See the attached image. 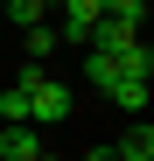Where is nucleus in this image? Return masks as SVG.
I'll return each instance as SVG.
<instances>
[{"label": "nucleus", "instance_id": "nucleus-6", "mask_svg": "<svg viewBox=\"0 0 154 161\" xmlns=\"http://www.w3.org/2000/svg\"><path fill=\"white\" fill-rule=\"evenodd\" d=\"M49 14H56V0H7V21H14L21 35H28V28H42Z\"/></svg>", "mask_w": 154, "mask_h": 161}, {"label": "nucleus", "instance_id": "nucleus-10", "mask_svg": "<svg viewBox=\"0 0 154 161\" xmlns=\"http://www.w3.org/2000/svg\"><path fill=\"white\" fill-rule=\"evenodd\" d=\"M105 98H112V105H126L133 119H147V84H140V77H119V84H112Z\"/></svg>", "mask_w": 154, "mask_h": 161}, {"label": "nucleus", "instance_id": "nucleus-1", "mask_svg": "<svg viewBox=\"0 0 154 161\" xmlns=\"http://www.w3.org/2000/svg\"><path fill=\"white\" fill-rule=\"evenodd\" d=\"M98 21H105V0H56V35L63 42H91Z\"/></svg>", "mask_w": 154, "mask_h": 161}, {"label": "nucleus", "instance_id": "nucleus-11", "mask_svg": "<svg viewBox=\"0 0 154 161\" xmlns=\"http://www.w3.org/2000/svg\"><path fill=\"white\" fill-rule=\"evenodd\" d=\"M28 98H35V91H21V84L0 91V119H7V126H28Z\"/></svg>", "mask_w": 154, "mask_h": 161}, {"label": "nucleus", "instance_id": "nucleus-5", "mask_svg": "<svg viewBox=\"0 0 154 161\" xmlns=\"http://www.w3.org/2000/svg\"><path fill=\"white\" fill-rule=\"evenodd\" d=\"M35 154H42L35 126H0V161H35Z\"/></svg>", "mask_w": 154, "mask_h": 161}, {"label": "nucleus", "instance_id": "nucleus-2", "mask_svg": "<svg viewBox=\"0 0 154 161\" xmlns=\"http://www.w3.org/2000/svg\"><path fill=\"white\" fill-rule=\"evenodd\" d=\"M70 112H77V98H70V84H56V77L28 98V126H63Z\"/></svg>", "mask_w": 154, "mask_h": 161}, {"label": "nucleus", "instance_id": "nucleus-7", "mask_svg": "<svg viewBox=\"0 0 154 161\" xmlns=\"http://www.w3.org/2000/svg\"><path fill=\"white\" fill-rule=\"evenodd\" d=\"M112 63H119V77H140V84H147V77H154V49H147V35H140L133 49H119Z\"/></svg>", "mask_w": 154, "mask_h": 161}, {"label": "nucleus", "instance_id": "nucleus-12", "mask_svg": "<svg viewBox=\"0 0 154 161\" xmlns=\"http://www.w3.org/2000/svg\"><path fill=\"white\" fill-rule=\"evenodd\" d=\"M105 14H119V21L140 28V21H147V0H105Z\"/></svg>", "mask_w": 154, "mask_h": 161}, {"label": "nucleus", "instance_id": "nucleus-13", "mask_svg": "<svg viewBox=\"0 0 154 161\" xmlns=\"http://www.w3.org/2000/svg\"><path fill=\"white\" fill-rule=\"evenodd\" d=\"M84 161H112V147H91V154H84Z\"/></svg>", "mask_w": 154, "mask_h": 161}, {"label": "nucleus", "instance_id": "nucleus-14", "mask_svg": "<svg viewBox=\"0 0 154 161\" xmlns=\"http://www.w3.org/2000/svg\"><path fill=\"white\" fill-rule=\"evenodd\" d=\"M35 161H63V154H49V147H42V154H35Z\"/></svg>", "mask_w": 154, "mask_h": 161}, {"label": "nucleus", "instance_id": "nucleus-3", "mask_svg": "<svg viewBox=\"0 0 154 161\" xmlns=\"http://www.w3.org/2000/svg\"><path fill=\"white\" fill-rule=\"evenodd\" d=\"M133 42H140V28H133V21L105 14V21L91 28V42H84V49H98V56H119V49H133Z\"/></svg>", "mask_w": 154, "mask_h": 161}, {"label": "nucleus", "instance_id": "nucleus-8", "mask_svg": "<svg viewBox=\"0 0 154 161\" xmlns=\"http://www.w3.org/2000/svg\"><path fill=\"white\" fill-rule=\"evenodd\" d=\"M56 21H42V28H28V35H21V49H28V63H49V56H56Z\"/></svg>", "mask_w": 154, "mask_h": 161}, {"label": "nucleus", "instance_id": "nucleus-9", "mask_svg": "<svg viewBox=\"0 0 154 161\" xmlns=\"http://www.w3.org/2000/svg\"><path fill=\"white\" fill-rule=\"evenodd\" d=\"M84 84H91V91H112V84H119V63L98 56V49H84Z\"/></svg>", "mask_w": 154, "mask_h": 161}, {"label": "nucleus", "instance_id": "nucleus-4", "mask_svg": "<svg viewBox=\"0 0 154 161\" xmlns=\"http://www.w3.org/2000/svg\"><path fill=\"white\" fill-rule=\"evenodd\" d=\"M112 161H154V126H147V119H133V126L112 140Z\"/></svg>", "mask_w": 154, "mask_h": 161}]
</instances>
